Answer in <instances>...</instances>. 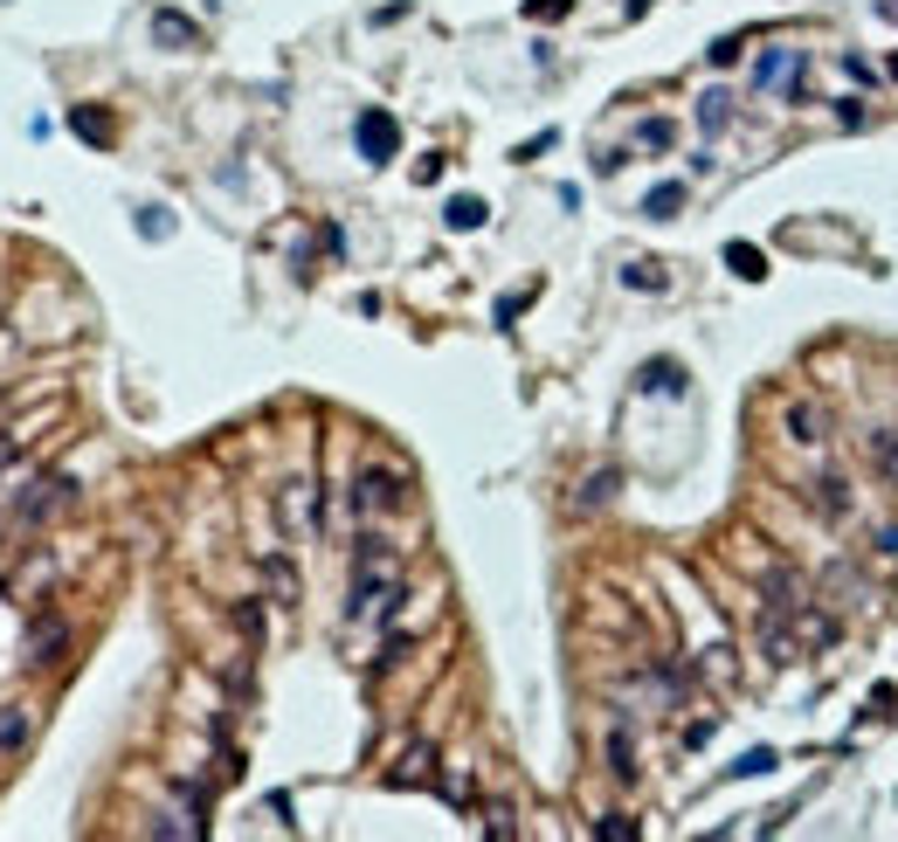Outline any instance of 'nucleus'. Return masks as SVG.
I'll use <instances>...</instances> for the list:
<instances>
[{"label":"nucleus","mask_w":898,"mask_h":842,"mask_svg":"<svg viewBox=\"0 0 898 842\" xmlns=\"http://www.w3.org/2000/svg\"><path fill=\"white\" fill-rule=\"evenodd\" d=\"M870 463L898 483V428H870Z\"/></svg>","instance_id":"9b49d317"},{"label":"nucleus","mask_w":898,"mask_h":842,"mask_svg":"<svg viewBox=\"0 0 898 842\" xmlns=\"http://www.w3.org/2000/svg\"><path fill=\"white\" fill-rule=\"evenodd\" d=\"M699 118H705V132H726L733 97H726V90H705V97H699Z\"/></svg>","instance_id":"ddd939ff"},{"label":"nucleus","mask_w":898,"mask_h":842,"mask_svg":"<svg viewBox=\"0 0 898 842\" xmlns=\"http://www.w3.org/2000/svg\"><path fill=\"white\" fill-rule=\"evenodd\" d=\"M69 497H76V483H69V477H35L29 491L14 497V518H21V525H42V518H56Z\"/></svg>","instance_id":"f257e3e1"},{"label":"nucleus","mask_w":898,"mask_h":842,"mask_svg":"<svg viewBox=\"0 0 898 842\" xmlns=\"http://www.w3.org/2000/svg\"><path fill=\"white\" fill-rule=\"evenodd\" d=\"M678 208H684V181H663V187L643 194V215H650V221H671Z\"/></svg>","instance_id":"9d476101"},{"label":"nucleus","mask_w":898,"mask_h":842,"mask_svg":"<svg viewBox=\"0 0 898 842\" xmlns=\"http://www.w3.org/2000/svg\"><path fill=\"white\" fill-rule=\"evenodd\" d=\"M623 284H629V291H663V263H629Z\"/></svg>","instance_id":"6ab92c4d"},{"label":"nucleus","mask_w":898,"mask_h":842,"mask_svg":"<svg viewBox=\"0 0 898 842\" xmlns=\"http://www.w3.org/2000/svg\"><path fill=\"white\" fill-rule=\"evenodd\" d=\"M767 767H775V746H754L747 759H739V767L733 774H767Z\"/></svg>","instance_id":"5701e85b"},{"label":"nucleus","mask_w":898,"mask_h":842,"mask_svg":"<svg viewBox=\"0 0 898 842\" xmlns=\"http://www.w3.org/2000/svg\"><path fill=\"white\" fill-rule=\"evenodd\" d=\"M69 124H76V132H84L90 145H111V118H105V111H90V105H76V111H69Z\"/></svg>","instance_id":"f8f14e48"},{"label":"nucleus","mask_w":898,"mask_h":842,"mask_svg":"<svg viewBox=\"0 0 898 842\" xmlns=\"http://www.w3.org/2000/svg\"><path fill=\"white\" fill-rule=\"evenodd\" d=\"M608 497H615V470H595V477L581 483V497H574V504H581V512H595V504H608Z\"/></svg>","instance_id":"4468645a"},{"label":"nucleus","mask_w":898,"mask_h":842,"mask_svg":"<svg viewBox=\"0 0 898 842\" xmlns=\"http://www.w3.org/2000/svg\"><path fill=\"white\" fill-rule=\"evenodd\" d=\"M359 160L367 166H380V160H394V145H401V124L388 118V111H359Z\"/></svg>","instance_id":"20e7f679"},{"label":"nucleus","mask_w":898,"mask_h":842,"mask_svg":"<svg viewBox=\"0 0 898 842\" xmlns=\"http://www.w3.org/2000/svg\"><path fill=\"white\" fill-rule=\"evenodd\" d=\"M152 42H160V48H194V42H201V29H194L187 14L160 8V14H152Z\"/></svg>","instance_id":"0eeeda50"},{"label":"nucleus","mask_w":898,"mask_h":842,"mask_svg":"<svg viewBox=\"0 0 898 842\" xmlns=\"http://www.w3.org/2000/svg\"><path fill=\"white\" fill-rule=\"evenodd\" d=\"M802 504H809V512L815 518H851V483H843L836 470H823V477H815V483H802Z\"/></svg>","instance_id":"39448f33"},{"label":"nucleus","mask_w":898,"mask_h":842,"mask_svg":"<svg viewBox=\"0 0 898 842\" xmlns=\"http://www.w3.org/2000/svg\"><path fill=\"white\" fill-rule=\"evenodd\" d=\"M567 8H574V0H526V14H532V21H560Z\"/></svg>","instance_id":"4be33fe9"},{"label":"nucleus","mask_w":898,"mask_h":842,"mask_svg":"<svg viewBox=\"0 0 898 842\" xmlns=\"http://www.w3.org/2000/svg\"><path fill=\"white\" fill-rule=\"evenodd\" d=\"M56 649H63V628H56V622H42V628H35V643H29V663H56Z\"/></svg>","instance_id":"a211bd4d"},{"label":"nucleus","mask_w":898,"mask_h":842,"mask_svg":"<svg viewBox=\"0 0 898 842\" xmlns=\"http://www.w3.org/2000/svg\"><path fill=\"white\" fill-rule=\"evenodd\" d=\"M608 767H615V780H636V746H629V732L608 739Z\"/></svg>","instance_id":"2eb2a0df"},{"label":"nucleus","mask_w":898,"mask_h":842,"mask_svg":"<svg viewBox=\"0 0 898 842\" xmlns=\"http://www.w3.org/2000/svg\"><path fill=\"white\" fill-rule=\"evenodd\" d=\"M139 228H145L152 242H166V236H173V215H166V208H139Z\"/></svg>","instance_id":"412c9836"},{"label":"nucleus","mask_w":898,"mask_h":842,"mask_svg":"<svg viewBox=\"0 0 898 842\" xmlns=\"http://www.w3.org/2000/svg\"><path fill=\"white\" fill-rule=\"evenodd\" d=\"M408 491H401V477L394 470H359L353 483V512H401Z\"/></svg>","instance_id":"f03ea898"},{"label":"nucleus","mask_w":898,"mask_h":842,"mask_svg":"<svg viewBox=\"0 0 898 842\" xmlns=\"http://www.w3.org/2000/svg\"><path fill=\"white\" fill-rule=\"evenodd\" d=\"M726 263H733L739 276H754V284L767 276V256H760V249H747V242H733V249H726Z\"/></svg>","instance_id":"f3484780"},{"label":"nucleus","mask_w":898,"mask_h":842,"mask_svg":"<svg viewBox=\"0 0 898 842\" xmlns=\"http://www.w3.org/2000/svg\"><path fill=\"white\" fill-rule=\"evenodd\" d=\"M443 221L456 228V236H470V228H484V221H491V208H484V200H477V194H456V200H450V208H443Z\"/></svg>","instance_id":"6e6552de"},{"label":"nucleus","mask_w":898,"mask_h":842,"mask_svg":"<svg viewBox=\"0 0 898 842\" xmlns=\"http://www.w3.org/2000/svg\"><path fill=\"white\" fill-rule=\"evenodd\" d=\"M636 139H643V152H671V145H678V124H671V118H650Z\"/></svg>","instance_id":"dca6fc26"},{"label":"nucleus","mask_w":898,"mask_h":842,"mask_svg":"<svg viewBox=\"0 0 898 842\" xmlns=\"http://www.w3.org/2000/svg\"><path fill=\"white\" fill-rule=\"evenodd\" d=\"M595 835H602V842H636L643 829H636L629 814H602V822H595Z\"/></svg>","instance_id":"aec40b11"},{"label":"nucleus","mask_w":898,"mask_h":842,"mask_svg":"<svg viewBox=\"0 0 898 842\" xmlns=\"http://www.w3.org/2000/svg\"><path fill=\"white\" fill-rule=\"evenodd\" d=\"M885 14H898V0H891V8H885Z\"/></svg>","instance_id":"393cba45"},{"label":"nucleus","mask_w":898,"mask_h":842,"mask_svg":"<svg viewBox=\"0 0 898 842\" xmlns=\"http://www.w3.org/2000/svg\"><path fill=\"white\" fill-rule=\"evenodd\" d=\"M636 387H650V394H684V367H678V360H650L643 373H636Z\"/></svg>","instance_id":"1a4fd4ad"},{"label":"nucleus","mask_w":898,"mask_h":842,"mask_svg":"<svg viewBox=\"0 0 898 842\" xmlns=\"http://www.w3.org/2000/svg\"><path fill=\"white\" fill-rule=\"evenodd\" d=\"M809 69V48H767L754 63V90H788L794 97V76Z\"/></svg>","instance_id":"7ed1b4c3"},{"label":"nucleus","mask_w":898,"mask_h":842,"mask_svg":"<svg viewBox=\"0 0 898 842\" xmlns=\"http://www.w3.org/2000/svg\"><path fill=\"white\" fill-rule=\"evenodd\" d=\"M21 732H29L21 719H8V725H0V753H8V746H21Z\"/></svg>","instance_id":"b1692460"},{"label":"nucleus","mask_w":898,"mask_h":842,"mask_svg":"<svg viewBox=\"0 0 898 842\" xmlns=\"http://www.w3.org/2000/svg\"><path fill=\"white\" fill-rule=\"evenodd\" d=\"M891 76H898V56H891Z\"/></svg>","instance_id":"a878e982"},{"label":"nucleus","mask_w":898,"mask_h":842,"mask_svg":"<svg viewBox=\"0 0 898 842\" xmlns=\"http://www.w3.org/2000/svg\"><path fill=\"white\" fill-rule=\"evenodd\" d=\"M788 436L802 442V449H823V442H830V415H823L815 401H794V407H788Z\"/></svg>","instance_id":"423d86ee"}]
</instances>
